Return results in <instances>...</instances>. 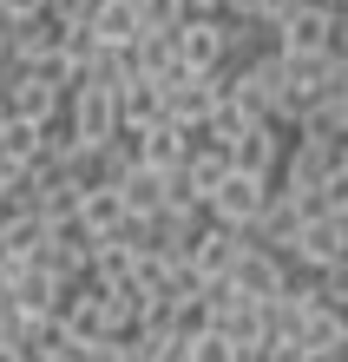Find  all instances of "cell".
<instances>
[{
    "label": "cell",
    "instance_id": "22",
    "mask_svg": "<svg viewBox=\"0 0 348 362\" xmlns=\"http://www.w3.org/2000/svg\"><path fill=\"white\" fill-rule=\"evenodd\" d=\"M184 362H236V343L224 329H210V323H198L184 336Z\"/></svg>",
    "mask_w": 348,
    "mask_h": 362
},
{
    "label": "cell",
    "instance_id": "16",
    "mask_svg": "<svg viewBox=\"0 0 348 362\" xmlns=\"http://www.w3.org/2000/svg\"><path fill=\"white\" fill-rule=\"evenodd\" d=\"M230 165H236V172H256V178H276V165H282V125L256 119L250 132L230 145Z\"/></svg>",
    "mask_w": 348,
    "mask_h": 362
},
{
    "label": "cell",
    "instance_id": "15",
    "mask_svg": "<svg viewBox=\"0 0 348 362\" xmlns=\"http://www.w3.org/2000/svg\"><path fill=\"white\" fill-rule=\"evenodd\" d=\"M73 218H79V230H85V238H112V230H119L125 218H132V211H125L119 185H79Z\"/></svg>",
    "mask_w": 348,
    "mask_h": 362
},
{
    "label": "cell",
    "instance_id": "8",
    "mask_svg": "<svg viewBox=\"0 0 348 362\" xmlns=\"http://www.w3.org/2000/svg\"><path fill=\"white\" fill-rule=\"evenodd\" d=\"M171 47H178V66L184 73L224 66V13H184L178 27H171Z\"/></svg>",
    "mask_w": 348,
    "mask_h": 362
},
{
    "label": "cell",
    "instance_id": "24",
    "mask_svg": "<svg viewBox=\"0 0 348 362\" xmlns=\"http://www.w3.org/2000/svg\"><path fill=\"white\" fill-rule=\"evenodd\" d=\"M73 362H132V349H125V336H85Z\"/></svg>",
    "mask_w": 348,
    "mask_h": 362
},
{
    "label": "cell",
    "instance_id": "34",
    "mask_svg": "<svg viewBox=\"0 0 348 362\" xmlns=\"http://www.w3.org/2000/svg\"><path fill=\"white\" fill-rule=\"evenodd\" d=\"M322 7H342V0H322Z\"/></svg>",
    "mask_w": 348,
    "mask_h": 362
},
{
    "label": "cell",
    "instance_id": "17",
    "mask_svg": "<svg viewBox=\"0 0 348 362\" xmlns=\"http://www.w3.org/2000/svg\"><path fill=\"white\" fill-rule=\"evenodd\" d=\"M112 112H119V132H138V125H151V119H164V93L151 86V79H138V73H125L119 86H112Z\"/></svg>",
    "mask_w": 348,
    "mask_h": 362
},
{
    "label": "cell",
    "instance_id": "10",
    "mask_svg": "<svg viewBox=\"0 0 348 362\" xmlns=\"http://www.w3.org/2000/svg\"><path fill=\"white\" fill-rule=\"evenodd\" d=\"M236 250H244V230H224V224H210L184 244V276H198V284H224L230 264H236Z\"/></svg>",
    "mask_w": 348,
    "mask_h": 362
},
{
    "label": "cell",
    "instance_id": "33",
    "mask_svg": "<svg viewBox=\"0 0 348 362\" xmlns=\"http://www.w3.org/2000/svg\"><path fill=\"white\" fill-rule=\"evenodd\" d=\"M0 132H7V105H0Z\"/></svg>",
    "mask_w": 348,
    "mask_h": 362
},
{
    "label": "cell",
    "instance_id": "30",
    "mask_svg": "<svg viewBox=\"0 0 348 362\" xmlns=\"http://www.w3.org/2000/svg\"><path fill=\"white\" fill-rule=\"evenodd\" d=\"M0 362H33V356L20 349V343H0Z\"/></svg>",
    "mask_w": 348,
    "mask_h": 362
},
{
    "label": "cell",
    "instance_id": "14",
    "mask_svg": "<svg viewBox=\"0 0 348 362\" xmlns=\"http://www.w3.org/2000/svg\"><path fill=\"white\" fill-rule=\"evenodd\" d=\"M138 33L145 27H138V7H132V0H92V13H85V40H92V47L125 53Z\"/></svg>",
    "mask_w": 348,
    "mask_h": 362
},
{
    "label": "cell",
    "instance_id": "13",
    "mask_svg": "<svg viewBox=\"0 0 348 362\" xmlns=\"http://www.w3.org/2000/svg\"><path fill=\"white\" fill-rule=\"evenodd\" d=\"M0 105H7V119L47 125V119L59 112V93H53V86H40L27 66H13V73H7V86H0Z\"/></svg>",
    "mask_w": 348,
    "mask_h": 362
},
{
    "label": "cell",
    "instance_id": "19",
    "mask_svg": "<svg viewBox=\"0 0 348 362\" xmlns=\"http://www.w3.org/2000/svg\"><path fill=\"white\" fill-rule=\"evenodd\" d=\"M132 323H138V290L132 284H92V329L125 336Z\"/></svg>",
    "mask_w": 348,
    "mask_h": 362
},
{
    "label": "cell",
    "instance_id": "23",
    "mask_svg": "<svg viewBox=\"0 0 348 362\" xmlns=\"http://www.w3.org/2000/svg\"><path fill=\"white\" fill-rule=\"evenodd\" d=\"M132 7H138V27H145V33H171V27L191 13L184 0H132Z\"/></svg>",
    "mask_w": 348,
    "mask_h": 362
},
{
    "label": "cell",
    "instance_id": "18",
    "mask_svg": "<svg viewBox=\"0 0 348 362\" xmlns=\"http://www.w3.org/2000/svg\"><path fill=\"white\" fill-rule=\"evenodd\" d=\"M125 73L151 79V86H164L171 73H184V66H178V47H171V33H138L132 47H125Z\"/></svg>",
    "mask_w": 348,
    "mask_h": 362
},
{
    "label": "cell",
    "instance_id": "9",
    "mask_svg": "<svg viewBox=\"0 0 348 362\" xmlns=\"http://www.w3.org/2000/svg\"><path fill=\"white\" fill-rule=\"evenodd\" d=\"M289 276H296L289 257H276V250H263V244H250V238H244V250H236V264H230L224 284H230V290H244V296H256V303H270V296L289 284Z\"/></svg>",
    "mask_w": 348,
    "mask_h": 362
},
{
    "label": "cell",
    "instance_id": "6",
    "mask_svg": "<svg viewBox=\"0 0 348 362\" xmlns=\"http://www.w3.org/2000/svg\"><path fill=\"white\" fill-rule=\"evenodd\" d=\"M59 119H66V132L79 139L85 158L119 132V112H112V93H105V86H73L66 99H59Z\"/></svg>",
    "mask_w": 348,
    "mask_h": 362
},
{
    "label": "cell",
    "instance_id": "27",
    "mask_svg": "<svg viewBox=\"0 0 348 362\" xmlns=\"http://www.w3.org/2000/svg\"><path fill=\"white\" fill-rule=\"evenodd\" d=\"M0 13L7 20H33V13H47V0H0Z\"/></svg>",
    "mask_w": 348,
    "mask_h": 362
},
{
    "label": "cell",
    "instance_id": "26",
    "mask_svg": "<svg viewBox=\"0 0 348 362\" xmlns=\"http://www.w3.org/2000/svg\"><path fill=\"white\" fill-rule=\"evenodd\" d=\"M289 7H296V0H256V27H276Z\"/></svg>",
    "mask_w": 348,
    "mask_h": 362
},
{
    "label": "cell",
    "instance_id": "20",
    "mask_svg": "<svg viewBox=\"0 0 348 362\" xmlns=\"http://www.w3.org/2000/svg\"><path fill=\"white\" fill-rule=\"evenodd\" d=\"M348 132V93H322L296 105V139H342Z\"/></svg>",
    "mask_w": 348,
    "mask_h": 362
},
{
    "label": "cell",
    "instance_id": "31",
    "mask_svg": "<svg viewBox=\"0 0 348 362\" xmlns=\"http://www.w3.org/2000/svg\"><path fill=\"white\" fill-rule=\"evenodd\" d=\"M191 13H224V0H184Z\"/></svg>",
    "mask_w": 348,
    "mask_h": 362
},
{
    "label": "cell",
    "instance_id": "29",
    "mask_svg": "<svg viewBox=\"0 0 348 362\" xmlns=\"http://www.w3.org/2000/svg\"><path fill=\"white\" fill-rule=\"evenodd\" d=\"M224 13H236V20H256V0H224Z\"/></svg>",
    "mask_w": 348,
    "mask_h": 362
},
{
    "label": "cell",
    "instance_id": "12",
    "mask_svg": "<svg viewBox=\"0 0 348 362\" xmlns=\"http://www.w3.org/2000/svg\"><path fill=\"white\" fill-rule=\"evenodd\" d=\"M289 343H296V349H309V362H329V356H342V349H348V316H342V310H329V303H309V316L296 323Z\"/></svg>",
    "mask_w": 348,
    "mask_h": 362
},
{
    "label": "cell",
    "instance_id": "21",
    "mask_svg": "<svg viewBox=\"0 0 348 362\" xmlns=\"http://www.w3.org/2000/svg\"><path fill=\"white\" fill-rule=\"evenodd\" d=\"M119 198L132 218H158L164 198H171V172H145V165H132V172L119 178Z\"/></svg>",
    "mask_w": 348,
    "mask_h": 362
},
{
    "label": "cell",
    "instance_id": "7",
    "mask_svg": "<svg viewBox=\"0 0 348 362\" xmlns=\"http://www.w3.org/2000/svg\"><path fill=\"white\" fill-rule=\"evenodd\" d=\"M263 198H270V178L236 172V165H230V178L204 198V218H210V224H224V230H250V224H256V211H263Z\"/></svg>",
    "mask_w": 348,
    "mask_h": 362
},
{
    "label": "cell",
    "instance_id": "4",
    "mask_svg": "<svg viewBox=\"0 0 348 362\" xmlns=\"http://www.w3.org/2000/svg\"><path fill=\"white\" fill-rule=\"evenodd\" d=\"M276 59H282V86H289L296 105H309L322 93H348V59H342V47H329V53H276Z\"/></svg>",
    "mask_w": 348,
    "mask_h": 362
},
{
    "label": "cell",
    "instance_id": "25",
    "mask_svg": "<svg viewBox=\"0 0 348 362\" xmlns=\"http://www.w3.org/2000/svg\"><path fill=\"white\" fill-rule=\"evenodd\" d=\"M85 13H92V0H47L53 27H85Z\"/></svg>",
    "mask_w": 348,
    "mask_h": 362
},
{
    "label": "cell",
    "instance_id": "11",
    "mask_svg": "<svg viewBox=\"0 0 348 362\" xmlns=\"http://www.w3.org/2000/svg\"><path fill=\"white\" fill-rule=\"evenodd\" d=\"M125 139H132V152H138L145 172H178L184 152L198 145V132H184L178 119H151V125H138V132H125Z\"/></svg>",
    "mask_w": 348,
    "mask_h": 362
},
{
    "label": "cell",
    "instance_id": "3",
    "mask_svg": "<svg viewBox=\"0 0 348 362\" xmlns=\"http://www.w3.org/2000/svg\"><path fill=\"white\" fill-rule=\"evenodd\" d=\"M289 264L296 270H329V264H348V211H309L289 238Z\"/></svg>",
    "mask_w": 348,
    "mask_h": 362
},
{
    "label": "cell",
    "instance_id": "5",
    "mask_svg": "<svg viewBox=\"0 0 348 362\" xmlns=\"http://www.w3.org/2000/svg\"><path fill=\"white\" fill-rule=\"evenodd\" d=\"M276 53H329L342 33V7H322V0H296L289 13L276 20Z\"/></svg>",
    "mask_w": 348,
    "mask_h": 362
},
{
    "label": "cell",
    "instance_id": "28",
    "mask_svg": "<svg viewBox=\"0 0 348 362\" xmlns=\"http://www.w3.org/2000/svg\"><path fill=\"white\" fill-rule=\"evenodd\" d=\"M13 185H20V165H13L7 152H0V191H13Z\"/></svg>",
    "mask_w": 348,
    "mask_h": 362
},
{
    "label": "cell",
    "instance_id": "2",
    "mask_svg": "<svg viewBox=\"0 0 348 362\" xmlns=\"http://www.w3.org/2000/svg\"><path fill=\"white\" fill-rule=\"evenodd\" d=\"M158 93H164V119H178L184 132H198L217 105L230 99V73L224 66H210V73H171Z\"/></svg>",
    "mask_w": 348,
    "mask_h": 362
},
{
    "label": "cell",
    "instance_id": "32",
    "mask_svg": "<svg viewBox=\"0 0 348 362\" xmlns=\"http://www.w3.org/2000/svg\"><path fill=\"white\" fill-rule=\"evenodd\" d=\"M164 362H184V343H178V349H171V356H164Z\"/></svg>",
    "mask_w": 348,
    "mask_h": 362
},
{
    "label": "cell",
    "instance_id": "1",
    "mask_svg": "<svg viewBox=\"0 0 348 362\" xmlns=\"http://www.w3.org/2000/svg\"><path fill=\"white\" fill-rule=\"evenodd\" d=\"M276 172H282L276 191H289L296 204L316 211V191L335 185V178H348V145L342 139H296V152H282Z\"/></svg>",
    "mask_w": 348,
    "mask_h": 362
}]
</instances>
